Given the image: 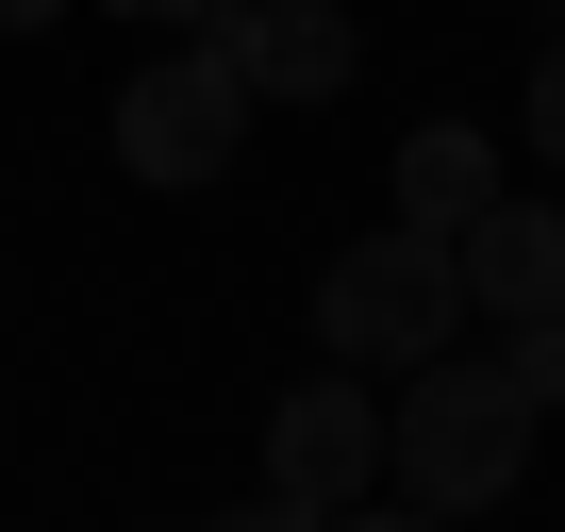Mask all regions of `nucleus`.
I'll return each instance as SVG.
<instances>
[{
    "label": "nucleus",
    "instance_id": "f257e3e1",
    "mask_svg": "<svg viewBox=\"0 0 565 532\" xmlns=\"http://www.w3.org/2000/svg\"><path fill=\"white\" fill-rule=\"evenodd\" d=\"M383 482H399L416 515H499V499L532 482V400H515V366H499V350H433V366L383 400Z\"/></svg>",
    "mask_w": 565,
    "mask_h": 532
},
{
    "label": "nucleus",
    "instance_id": "f03ea898",
    "mask_svg": "<svg viewBox=\"0 0 565 532\" xmlns=\"http://www.w3.org/2000/svg\"><path fill=\"white\" fill-rule=\"evenodd\" d=\"M317 350L366 366V383H416L433 350H466V266H449V233H416V216L350 233L317 266Z\"/></svg>",
    "mask_w": 565,
    "mask_h": 532
},
{
    "label": "nucleus",
    "instance_id": "7ed1b4c3",
    "mask_svg": "<svg viewBox=\"0 0 565 532\" xmlns=\"http://www.w3.org/2000/svg\"><path fill=\"white\" fill-rule=\"evenodd\" d=\"M249 117H266V100L233 84V51H216V34H150V67L117 84V117H100V134H117V167H134V183H167V200H183V183H233Z\"/></svg>",
    "mask_w": 565,
    "mask_h": 532
},
{
    "label": "nucleus",
    "instance_id": "20e7f679",
    "mask_svg": "<svg viewBox=\"0 0 565 532\" xmlns=\"http://www.w3.org/2000/svg\"><path fill=\"white\" fill-rule=\"evenodd\" d=\"M366 482H383V400H366V366H317V383L266 400V499L350 515Z\"/></svg>",
    "mask_w": 565,
    "mask_h": 532
},
{
    "label": "nucleus",
    "instance_id": "39448f33",
    "mask_svg": "<svg viewBox=\"0 0 565 532\" xmlns=\"http://www.w3.org/2000/svg\"><path fill=\"white\" fill-rule=\"evenodd\" d=\"M216 51H233L249 100H350V84H366L350 0H216Z\"/></svg>",
    "mask_w": 565,
    "mask_h": 532
},
{
    "label": "nucleus",
    "instance_id": "423d86ee",
    "mask_svg": "<svg viewBox=\"0 0 565 532\" xmlns=\"http://www.w3.org/2000/svg\"><path fill=\"white\" fill-rule=\"evenodd\" d=\"M449 266H466V317H499V333H532V317H565V200H482L466 233H449Z\"/></svg>",
    "mask_w": 565,
    "mask_h": 532
},
{
    "label": "nucleus",
    "instance_id": "0eeeda50",
    "mask_svg": "<svg viewBox=\"0 0 565 532\" xmlns=\"http://www.w3.org/2000/svg\"><path fill=\"white\" fill-rule=\"evenodd\" d=\"M482 200H499V134H466V117H416V134H399V216H416V233H466Z\"/></svg>",
    "mask_w": 565,
    "mask_h": 532
},
{
    "label": "nucleus",
    "instance_id": "6e6552de",
    "mask_svg": "<svg viewBox=\"0 0 565 532\" xmlns=\"http://www.w3.org/2000/svg\"><path fill=\"white\" fill-rule=\"evenodd\" d=\"M499 366H515V400L548 416V400H565V317H532V333H499Z\"/></svg>",
    "mask_w": 565,
    "mask_h": 532
},
{
    "label": "nucleus",
    "instance_id": "1a4fd4ad",
    "mask_svg": "<svg viewBox=\"0 0 565 532\" xmlns=\"http://www.w3.org/2000/svg\"><path fill=\"white\" fill-rule=\"evenodd\" d=\"M532 150H548V167H565V34H548V51H532Z\"/></svg>",
    "mask_w": 565,
    "mask_h": 532
},
{
    "label": "nucleus",
    "instance_id": "9d476101",
    "mask_svg": "<svg viewBox=\"0 0 565 532\" xmlns=\"http://www.w3.org/2000/svg\"><path fill=\"white\" fill-rule=\"evenodd\" d=\"M183 532H317L300 499H233V515H183Z\"/></svg>",
    "mask_w": 565,
    "mask_h": 532
},
{
    "label": "nucleus",
    "instance_id": "9b49d317",
    "mask_svg": "<svg viewBox=\"0 0 565 532\" xmlns=\"http://www.w3.org/2000/svg\"><path fill=\"white\" fill-rule=\"evenodd\" d=\"M317 532H449V515H416V499H350V515H317Z\"/></svg>",
    "mask_w": 565,
    "mask_h": 532
},
{
    "label": "nucleus",
    "instance_id": "f8f14e48",
    "mask_svg": "<svg viewBox=\"0 0 565 532\" xmlns=\"http://www.w3.org/2000/svg\"><path fill=\"white\" fill-rule=\"evenodd\" d=\"M134 34H216V0H117Z\"/></svg>",
    "mask_w": 565,
    "mask_h": 532
},
{
    "label": "nucleus",
    "instance_id": "ddd939ff",
    "mask_svg": "<svg viewBox=\"0 0 565 532\" xmlns=\"http://www.w3.org/2000/svg\"><path fill=\"white\" fill-rule=\"evenodd\" d=\"M51 18H84V0H0V34H51Z\"/></svg>",
    "mask_w": 565,
    "mask_h": 532
}]
</instances>
